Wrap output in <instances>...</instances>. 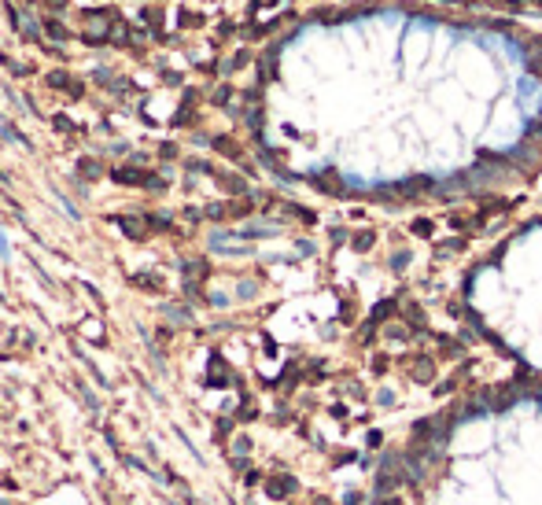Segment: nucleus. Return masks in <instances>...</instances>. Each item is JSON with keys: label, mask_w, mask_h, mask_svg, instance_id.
I'll list each match as a JSON object with an SVG mask.
<instances>
[{"label": "nucleus", "mask_w": 542, "mask_h": 505, "mask_svg": "<svg viewBox=\"0 0 542 505\" xmlns=\"http://www.w3.org/2000/svg\"><path fill=\"white\" fill-rule=\"evenodd\" d=\"M273 155L332 196L446 203L542 166V34L435 0L303 23L262 92Z\"/></svg>", "instance_id": "1"}, {"label": "nucleus", "mask_w": 542, "mask_h": 505, "mask_svg": "<svg viewBox=\"0 0 542 505\" xmlns=\"http://www.w3.org/2000/svg\"><path fill=\"white\" fill-rule=\"evenodd\" d=\"M395 468L469 487L539 494L542 502V387L483 395L439 417L413 439Z\"/></svg>", "instance_id": "2"}, {"label": "nucleus", "mask_w": 542, "mask_h": 505, "mask_svg": "<svg viewBox=\"0 0 542 505\" xmlns=\"http://www.w3.org/2000/svg\"><path fill=\"white\" fill-rule=\"evenodd\" d=\"M465 307L498 351L542 373V222L516 229L476 262Z\"/></svg>", "instance_id": "3"}, {"label": "nucleus", "mask_w": 542, "mask_h": 505, "mask_svg": "<svg viewBox=\"0 0 542 505\" xmlns=\"http://www.w3.org/2000/svg\"><path fill=\"white\" fill-rule=\"evenodd\" d=\"M435 4H454V8H494V12H502V8H516V12H535V8H542V0H435Z\"/></svg>", "instance_id": "4"}]
</instances>
